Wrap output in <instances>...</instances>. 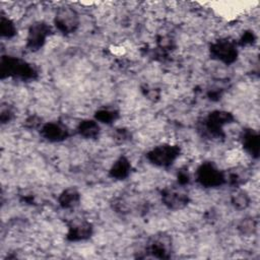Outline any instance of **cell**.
<instances>
[{"label":"cell","mask_w":260,"mask_h":260,"mask_svg":"<svg viewBox=\"0 0 260 260\" xmlns=\"http://www.w3.org/2000/svg\"><path fill=\"white\" fill-rule=\"evenodd\" d=\"M57 25L62 30H71L76 25V15L75 12L67 7L59 10L56 17Z\"/></svg>","instance_id":"1"}]
</instances>
